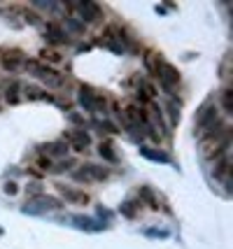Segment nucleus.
<instances>
[{
    "label": "nucleus",
    "mask_w": 233,
    "mask_h": 249,
    "mask_svg": "<svg viewBox=\"0 0 233 249\" xmlns=\"http://www.w3.org/2000/svg\"><path fill=\"white\" fill-rule=\"evenodd\" d=\"M144 63H147V68H149L152 77L159 82V87L173 98V91H175L178 84H179L178 68H175L173 63H168V61H163V58H159V56H154V58H149V56H147V58H144Z\"/></svg>",
    "instance_id": "nucleus-1"
},
{
    "label": "nucleus",
    "mask_w": 233,
    "mask_h": 249,
    "mask_svg": "<svg viewBox=\"0 0 233 249\" xmlns=\"http://www.w3.org/2000/svg\"><path fill=\"white\" fill-rule=\"evenodd\" d=\"M23 70H26L28 75L42 79L47 87H52V89H61L63 84H66L63 75H61L58 70H54L52 65L42 63V61H23Z\"/></svg>",
    "instance_id": "nucleus-2"
},
{
    "label": "nucleus",
    "mask_w": 233,
    "mask_h": 249,
    "mask_svg": "<svg viewBox=\"0 0 233 249\" xmlns=\"http://www.w3.org/2000/svg\"><path fill=\"white\" fill-rule=\"evenodd\" d=\"M79 107L89 114H108V98L91 87H79L77 91Z\"/></svg>",
    "instance_id": "nucleus-3"
},
{
    "label": "nucleus",
    "mask_w": 233,
    "mask_h": 249,
    "mask_svg": "<svg viewBox=\"0 0 233 249\" xmlns=\"http://www.w3.org/2000/svg\"><path fill=\"white\" fill-rule=\"evenodd\" d=\"M63 207V200L61 198H54V196H33L28 198V203L21 207L23 214H33V217H40V214H47V212H56Z\"/></svg>",
    "instance_id": "nucleus-4"
},
{
    "label": "nucleus",
    "mask_w": 233,
    "mask_h": 249,
    "mask_svg": "<svg viewBox=\"0 0 233 249\" xmlns=\"http://www.w3.org/2000/svg\"><path fill=\"white\" fill-rule=\"evenodd\" d=\"M219 107L215 105V103H205L203 107L198 109V114H196V124H194V128H196V133L200 135H205L208 130H212L217 124H219Z\"/></svg>",
    "instance_id": "nucleus-5"
},
{
    "label": "nucleus",
    "mask_w": 233,
    "mask_h": 249,
    "mask_svg": "<svg viewBox=\"0 0 233 249\" xmlns=\"http://www.w3.org/2000/svg\"><path fill=\"white\" fill-rule=\"evenodd\" d=\"M75 10L79 14V21L84 23H98L103 19V10H100V5H96L93 0H79L77 5H75Z\"/></svg>",
    "instance_id": "nucleus-6"
},
{
    "label": "nucleus",
    "mask_w": 233,
    "mask_h": 249,
    "mask_svg": "<svg viewBox=\"0 0 233 249\" xmlns=\"http://www.w3.org/2000/svg\"><path fill=\"white\" fill-rule=\"evenodd\" d=\"M63 142L70 149H75V152H87L91 147V135L87 128H75V130H68L63 135Z\"/></svg>",
    "instance_id": "nucleus-7"
},
{
    "label": "nucleus",
    "mask_w": 233,
    "mask_h": 249,
    "mask_svg": "<svg viewBox=\"0 0 233 249\" xmlns=\"http://www.w3.org/2000/svg\"><path fill=\"white\" fill-rule=\"evenodd\" d=\"M45 40H47V44H52V47H61V44L70 42V33L58 21H47L45 23Z\"/></svg>",
    "instance_id": "nucleus-8"
},
{
    "label": "nucleus",
    "mask_w": 233,
    "mask_h": 249,
    "mask_svg": "<svg viewBox=\"0 0 233 249\" xmlns=\"http://www.w3.org/2000/svg\"><path fill=\"white\" fill-rule=\"evenodd\" d=\"M72 221V226L79 228V231H87V233H98L103 228H108L105 224H100L98 219H91V217H84V214H72V217H68Z\"/></svg>",
    "instance_id": "nucleus-9"
},
{
    "label": "nucleus",
    "mask_w": 233,
    "mask_h": 249,
    "mask_svg": "<svg viewBox=\"0 0 233 249\" xmlns=\"http://www.w3.org/2000/svg\"><path fill=\"white\" fill-rule=\"evenodd\" d=\"M58 194L63 196V200L70 203V205H87L89 203V196L84 191H77V189H70V186H61L58 184Z\"/></svg>",
    "instance_id": "nucleus-10"
},
{
    "label": "nucleus",
    "mask_w": 233,
    "mask_h": 249,
    "mask_svg": "<svg viewBox=\"0 0 233 249\" xmlns=\"http://www.w3.org/2000/svg\"><path fill=\"white\" fill-rule=\"evenodd\" d=\"M0 61H2V68L5 70H10V72H17L19 68H23V54L19 49H12V52H5V56H0Z\"/></svg>",
    "instance_id": "nucleus-11"
},
{
    "label": "nucleus",
    "mask_w": 233,
    "mask_h": 249,
    "mask_svg": "<svg viewBox=\"0 0 233 249\" xmlns=\"http://www.w3.org/2000/svg\"><path fill=\"white\" fill-rule=\"evenodd\" d=\"M68 149L70 147L63 140H56V142H47L45 147H42V154H45L47 159H66Z\"/></svg>",
    "instance_id": "nucleus-12"
},
{
    "label": "nucleus",
    "mask_w": 233,
    "mask_h": 249,
    "mask_svg": "<svg viewBox=\"0 0 233 249\" xmlns=\"http://www.w3.org/2000/svg\"><path fill=\"white\" fill-rule=\"evenodd\" d=\"M82 173L87 175L89 182H105V179L110 177V170H108V168H100V165H93V163L82 165Z\"/></svg>",
    "instance_id": "nucleus-13"
},
{
    "label": "nucleus",
    "mask_w": 233,
    "mask_h": 249,
    "mask_svg": "<svg viewBox=\"0 0 233 249\" xmlns=\"http://www.w3.org/2000/svg\"><path fill=\"white\" fill-rule=\"evenodd\" d=\"M21 89H23V84L19 82V79H12V82H7L5 84V100L10 103V105H17L19 100H21Z\"/></svg>",
    "instance_id": "nucleus-14"
},
{
    "label": "nucleus",
    "mask_w": 233,
    "mask_h": 249,
    "mask_svg": "<svg viewBox=\"0 0 233 249\" xmlns=\"http://www.w3.org/2000/svg\"><path fill=\"white\" fill-rule=\"evenodd\" d=\"M21 93L28 100H54V98L47 93L45 89H40V87H35V84H26V87L21 89Z\"/></svg>",
    "instance_id": "nucleus-15"
},
{
    "label": "nucleus",
    "mask_w": 233,
    "mask_h": 249,
    "mask_svg": "<svg viewBox=\"0 0 233 249\" xmlns=\"http://www.w3.org/2000/svg\"><path fill=\"white\" fill-rule=\"evenodd\" d=\"M140 154H143L144 159H149V161L154 163H173L170 161V156L163 152H156V149H152V147H147V144H140Z\"/></svg>",
    "instance_id": "nucleus-16"
},
{
    "label": "nucleus",
    "mask_w": 233,
    "mask_h": 249,
    "mask_svg": "<svg viewBox=\"0 0 233 249\" xmlns=\"http://www.w3.org/2000/svg\"><path fill=\"white\" fill-rule=\"evenodd\" d=\"M138 198H140V205L147 203V205L152 207V210H159V200H156L154 191L149 189V186H140V191H138Z\"/></svg>",
    "instance_id": "nucleus-17"
},
{
    "label": "nucleus",
    "mask_w": 233,
    "mask_h": 249,
    "mask_svg": "<svg viewBox=\"0 0 233 249\" xmlns=\"http://www.w3.org/2000/svg\"><path fill=\"white\" fill-rule=\"evenodd\" d=\"M98 154H100V159H105L108 163H117V161H119V156H117V152H114V147H112L110 142H100V144H98Z\"/></svg>",
    "instance_id": "nucleus-18"
},
{
    "label": "nucleus",
    "mask_w": 233,
    "mask_h": 249,
    "mask_svg": "<svg viewBox=\"0 0 233 249\" xmlns=\"http://www.w3.org/2000/svg\"><path fill=\"white\" fill-rule=\"evenodd\" d=\"M103 37H105V40H103V44H105L110 52H114V54H126V52H128V49H126V47H124L117 37H112L108 31H105V35H103Z\"/></svg>",
    "instance_id": "nucleus-19"
},
{
    "label": "nucleus",
    "mask_w": 233,
    "mask_h": 249,
    "mask_svg": "<svg viewBox=\"0 0 233 249\" xmlns=\"http://www.w3.org/2000/svg\"><path fill=\"white\" fill-rule=\"evenodd\" d=\"M91 126L98 130V133H119V130H117V126H114L112 121H108V119H103V121L93 119V121H91Z\"/></svg>",
    "instance_id": "nucleus-20"
},
{
    "label": "nucleus",
    "mask_w": 233,
    "mask_h": 249,
    "mask_svg": "<svg viewBox=\"0 0 233 249\" xmlns=\"http://www.w3.org/2000/svg\"><path fill=\"white\" fill-rule=\"evenodd\" d=\"M138 207H140V203L135 205L133 200H124L122 207H119V212H122L126 219H135V214H138Z\"/></svg>",
    "instance_id": "nucleus-21"
},
{
    "label": "nucleus",
    "mask_w": 233,
    "mask_h": 249,
    "mask_svg": "<svg viewBox=\"0 0 233 249\" xmlns=\"http://www.w3.org/2000/svg\"><path fill=\"white\" fill-rule=\"evenodd\" d=\"M222 112L226 117H231V87L229 84L222 89Z\"/></svg>",
    "instance_id": "nucleus-22"
},
{
    "label": "nucleus",
    "mask_w": 233,
    "mask_h": 249,
    "mask_svg": "<svg viewBox=\"0 0 233 249\" xmlns=\"http://www.w3.org/2000/svg\"><path fill=\"white\" fill-rule=\"evenodd\" d=\"M168 117H170V126H175L179 121V103L175 98H170V103H168Z\"/></svg>",
    "instance_id": "nucleus-23"
},
{
    "label": "nucleus",
    "mask_w": 233,
    "mask_h": 249,
    "mask_svg": "<svg viewBox=\"0 0 233 249\" xmlns=\"http://www.w3.org/2000/svg\"><path fill=\"white\" fill-rule=\"evenodd\" d=\"M63 21H66V26L72 33H84V28H87L84 23L77 21V19H75V17H70V14H66V17H63ZM68 28H66V31H68Z\"/></svg>",
    "instance_id": "nucleus-24"
},
{
    "label": "nucleus",
    "mask_w": 233,
    "mask_h": 249,
    "mask_svg": "<svg viewBox=\"0 0 233 249\" xmlns=\"http://www.w3.org/2000/svg\"><path fill=\"white\" fill-rule=\"evenodd\" d=\"M42 58L49 61V63H61V61H63V56L58 54V52H54V49H45V52H42Z\"/></svg>",
    "instance_id": "nucleus-25"
},
{
    "label": "nucleus",
    "mask_w": 233,
    "mask_h": 249,
    "mask_svg": "<svg viewBox=\"0 0 233 249\" xmlns=\"http://www.w3.org/2000/svg\"><path fill=\"white\" fill-rule=\"evenodd\" d=\"M144 235H147V238H161V240H166L170 233H168V231H163V228H147V231H144Z\"/></svg>",
    "instance_id": "nucleus-26"
},
{
    "label": "nucleus",
    "mask_w": 233,
    "mask_h": 249,
    "mask_svg": "<svg viewBox=\"0 0 233 249\" xmlns=\"http://www.w3.org/2000/svg\"><path fill=\"white\" fill-rule=\"evenodd\" d=\"M35 165H37L42 173H52V159H47V156H40V159L35 161Z\"/></svg>",
    "instance_id": "nucleus-27"
},
{
    "label": "nucleus",
    "mask_w": 233,
    "mask_h": 249,
    "mask_svg": "<svg viewBox=\"0 0 233 249\" xmlns=\"http://www.w3.org/2000/svg\"><path fill=\"white\" fill-rule=\"evenodd\" d=\"M72 165H75V161H72V159H66V161L58 163L56 168H52V173H68V170H70Z\"/></svg>",
    "instance_id": "nucleus-28"
},
{
    "label": "nucleus",
    "mask_w": 233,
    "mask_h": 249,
    "mask_svg": "<svg viewBox=\"0 0 233 249\" xmlns=\"http://www.w3.org/2000/svg\"><path fill=\"white\" fill-rule=\"evenodd\" d=\"M98 217H100V219H105V224H110L112 212H110V210H105V207H98Z\"/></svg>",
    "instance_id": "nucleus-29"
},
{
    "label": "nucleus",
    "mask_w": 233,
    "mask_h": 249,
    "mask_svg": "<svg viewBox=\"0 0 233 249\" xmlns=\"http://www.w3.org/2000/svg\"><path fill=\"white\" fill-rule=\"evenodd\" d=\"M17 191H19V186H17V182H7V184H5V194H7V196H14Z\"/></svg>",
    "instance_id": "nucleus-30"
},
{
    "label": "nucleus",
    "mask_w": 233,
    "mask_h": 249,
    "mask_svg": "<svg viewBox=\"0 0 233 249\" xmlns=\"http://www.w3.org/2000/svg\"><path fill=\"white\" fill-rule=\"evenodd\" d=\"M70 121H72V124H84V121H82V119H79V117H77V114H70Z\"/></svg>",
    "instance_id": "nucleus-31"
}]
</instances>
